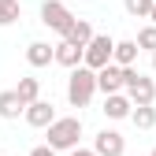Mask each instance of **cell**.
<instances>
[{
	"mask_svg": "<svg viewBox=\"0 0 156 156\" xmlns=\"http://www.w3.org/2000/svg\"><path fill=\"white\" fill-rule=\"evenodd\" d=\"M45 130H48V149H56V152H67L82 141V119L78 115H63V119L56 115Z\"/></svg>",
	"mask_w": 156,
	"mask_h": 156,
	"instance_id": "1",
	"label": "cell"
},
{
	"mask_svg": "<svg viewBox=\"0 0 156 156\" xmlns=\"http://www.w3.org/2000/svg\"><path fill=\"white\" fill-rule=\"evenodd\" d=\"M23 19V4L19 0H0V26H11Z\"/></svg>",
	"mask_w": 156,
	"mask_h": 156,
	"instance_id": "17",
	"label": "cell"
},
{
	"mask_svg": "<svg viewBox=\"0 0 156 156\" xmlns=\"http://www.w3.org/2000/svg\"><path fill=\"white\" fill-rule=\"evenodd\" d=\"M145 19H152V26H156V0H152V8H149V15Z\"/></svg>",
	"mask_w": 156,
	"mask_h": 156,
	"instance_id": "22",
	"label": "cell"
},
{
	"mask_svg": "<svg viewBox=\"0 0 156 156\" xmlns=\"http://www.w3.org/2000/svg\"><path fill=\"white\" fill-rule=\"evenodd\" d=\"M30 156H56V149H48V145H37V149H30Z\"/></svg>",
	"mask_w": 156,
	"mask_h": 156,
	"instance_id": "20",
	"label": "cell"
},
{
	"mask_svg": "<svg viewBox=\"0 0 156 156\" xmlns=\"http://www.w3.org/2000/svg\"><path fill=\"white\" fill-rule=\"evenodd\" d=\"M63 4H67V0H63Z\"/></svg>",
	"mask_w": 156,
	"mask_h": 156,
	"instance_id": "25",
	"label": "cell"
},
{
	"mask_svg": "<svg viewBox=\"0 0 156 156\" xmlns=\"http://www.w3.org/2000/svg\"><path fill=\"white\" fill-rule=\"evenodd\" d=\"M41 23L63 37V34H67V26L74 23V15L67 11V4H63V0H45V4H41Z\"/></svg>",
	"mask_w": 156,
	"mask_h": 156,
	"instance_id": "5",
	"label": "cell"
},
{
	"mask_svg": "<svg viewBox=\"0 0 156 156\" xmlns=\"http://www.w3.org/2000/svg\"><path fill=\"white\" fill-rule=\"evenodd\" d=\"M123 8H126V15H134V19H145L149 8H152V0H123Z\"/></svg>",
	"mask_w": 156,
	"mask_h": 156,
	"instance_id": "19",
	"label": "cell"
},
{
	"mask_svg": "<svg viewBox=\"0 0 156 156\" xmlns=\"http://www.w3.org/2000/svg\"><path fill=\"white\" fill-rule=\"evenodd\" d=\"M15 93H19V101H23V104H30V101L41 97V82H37V78H19Z\"/></svg>",
	"mask_w": 156,
	"mask_h": 156,
	"instance_id": "16",
	"label": "cell"
},
{
	"mask_svg": "<svg viewBox=\"0 0 156 156\" xmlns=\"http://www.w3.org/2000/svg\"><path fill=\"white\" fill-rule=\"evenodd\" d=\"M93 93H97V71L86 67V63L71 67V78H67V101H71V108H86L93 101Z\"/></svg>",
	"mask_w": 156,
	"mask_h": 156,
	"instance_id": "2",
	"label": "cell"
},
{
	"mask_svg": "<svg viewBox=\"0 0 156 156\" xmlns=\"http://www.w3.org/2000/svg\"><path fill=\"white\" fill-rule=\"evenodd\" d=\"M149 156H156V149H152V152H149Z\"/></svg>",
	"mask_w": 156,
	"mask_h": 156,
	"instance_id": "24",
	"label": "cell"
},
{
	"mask_svg": "<svg viewBox=\"0 0 156 156\" xmlns=\"http://www.w3.org/2000/svg\"><path fill=\"white\" fill-rule=\"evenodd\" d=\"M97 89H101V93H119L123 89V67L119 63L97 67Z\"/></svg>",
	"mask_w": 156,
	"mask_h": 156,
	"instance_id": "8",
	"label": "cell"
},
{
	"mask_svg": "<svg viewBox=\"0 0 156 156\" xmlns=\"http://www.w3.org/2000/svg\"><path fill=\"white\" fill-rule=\"evenodd\" d=\"M23 115H26V123H30V126L45 130V126L56 119V108H52V101H41V97H37V101H30V104L23 108Z\"/></svg>",
	"mask_w": 156,
	"mask_h": 156,
	"instance_id": "7",
	"label": "cell"
},
{
	"mask_svg": "<svg viewBox=\"0 0 156 156\" xmlns=\"http://www.w3.org/2000/svg\"><path fill=\"white\" fill-rule=\"evenodd\" d=\"M67 156H97L93 149H82V145H74V149H67Z\"/></svg>",
	"mask_w": 156,
	"mask_h": 156,
	"instance_id": "21",
	"label": "cell"
},
{
	"mask_svg": "<svg viewBox=\"0 0 156 156\" xmlns=\"http://www.w3.org/2000/svg\"><path fill=\"white\" fill-rule=\"evenodd\" d=\"M26 63H30V67H48V63H52V45L30 41V45H26Z\"/></svg>",
	"mask_w": 156,
	"mask_h": 156,
	"instance_id": "12",
	"label": "cell"
},
{
	"mask_svg": "<svg viewBox=\"0 0 156 156\" xmlns=\"http://www.w3.org/2000/svg\"><path fill=\"white\" fill-rule=\"evenodd\" d=\"M126 119L138 126V130H152V126H156V108H152V104H134Z\"/></svg>",
	"mask_w": 156,
	"mask_h": 156,
	"instance_id": "13",
	"label": "cell"
},
{
	"mask_svg": "<svg viewBox=\"0 0 156 156\" xmlns=\"http://www.w3.org/2000/svg\"><path fill=\"white\" fill-rule=\"evenodd\" d=\"M112 48H115V37H108V34H93L89 41L82 45V63L86 67H104V63H112Z\"/></svg>",
	"mask_w": 156,
	"mask_h": 156,
	"instance_id": "4",
	"label": "cell"
},
{
	"mask_svg": "<svg viewBox=\"0 0 156 156\" xmlns=\"http://www.w3.org/2000/svg\"><path fill=\"white\" fill-rule=\"evenodd\" d=\"M23 101H19V93L15 89H4L0 93V119H19V115H23Z\"/></svg>",
	"mask_w": 156,
	"mask_h": 156,
	"instance_id": "14",
	"label": "cell"
},
{
	"mask_svg": "<svg viewBox=\"0 0 156 156\" xmlns=\"http://www.w3.org/2000/svg\"><path fill=\"white\" fill-rule=\"evenodd\" d=\"M152 71H156V52H152Z\"/></svg>",
	"mask_w": 156,
	"mask_h": 156,
	"instance_id": "23",
	"label": "cell"
},
{
	"mask_svg": "<svg viewBox=\"0 0 156 156\" xmlns=\"http://www.w3.org/2000/svg\"><path fill=\"white\" fill-rule=\"evenodd\" d=\"M138 41H115V48H112V63H119V67H134L138 63Z\"/></svg>",
	"mask_w": 156,
	"mask_h": 156,
	"instance_id": "11",
	"label": "cell"
},
{
	"mask_svg": "<svg viewBox=\"0 0 156 156\" xmlns=\"http://www.w3.org/2000/svg\"><path fill=\"white\" fill-rule=\"evenodd\" d=\"M138 48H145V52H156V26H152V23L138 30Z\"/></svg>",
	"mask_w": 156,
	"mask_h": 156,
	"instance_id": "18",
	"label": "cell"
},
{
	"mask_svg": "<svg viewBox=\"0 0 156 156\" xmlns=\"http://www.w3.org/2000/svg\"><path fill=\"white\" fill-rule=\"evenodd\" d=\"M52 63H60V67H78L82 63V45H71V41H60V45H52Z\"/></svg>",
	"mask_w": 156,
	"mask_h": 156,
	"instance_id": "9",
	"label": "cell"
},
{
	"mask_svg": "<svg viewBox=\"0 0 156 156\" xmlns=\"http://www.w3.org/2000/svg\"><path fill=\"white\" fill-rule=\"evenodd\" d=\"M93 37V26H89V19H74V23L67 26V34H63V41H71V45H86Z\"/></svg>",
	"mask_w": 156,
	"mask_h": 156,
	"instance_id": "15",
	"label": "cell"
},
{
	"mask_svg": "<svg viewBox=\"0 0 156 156\" xmlns=\"http://www.w3.org/2000/svg\"><path fill=\"white\" fill-rule=\"evenodd\" d=\"M123 93L130 97V104H156V82L138 67H123Z\"/></svg>",
	"mask_w": 156,
	"mask_h": 156,
	"instance_id": "3",
	"label": "cell"
},
{
	"mask_svg": "<svg viewBox=\"0 0 156 156\" xmlns=\"http://www.w3.org/2000/svg\"><path fill=\"white\" fill-rule=\"evenodd\" d=\"M130 97L119 89V93H104V115H108V119H126V115H130Z\"/></svg>",
	"mask_w": 156,
	"mask_h": 156,
	"instance_id": "10",
	"label": "cell"
},
{
	"mask_svg": "<svg viewBox=\"0 0 156 156\" xmlns=\"http://www.w3.org/2000/svg\"><path fill=\"white\" fill-rule=\"evenodd\" d=\"M93 152H97V156H123V152H126V138H123L119 130H108V126H104V130L93 138Z\"/></svg>",
	"mask_w": 156,
	"mask_h": 156,
	"instance_id": "6",
	"label": "cell"
}]
</instances>
